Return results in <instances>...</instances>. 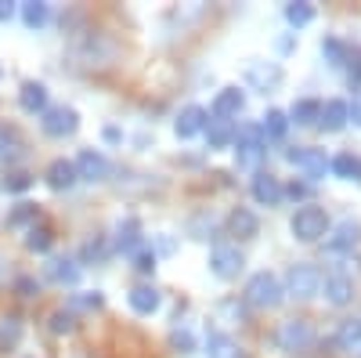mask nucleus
<instances>
[{
  "instance_id": "nucleus-1",
  "label": "nucleus",
  "mask_w": 361,
  "mask_h": 358,
  "mask_svg": "<svg viewBox=\"0 0 361 358\" xmlns=\"http://www.w3.org/2000/svg\"><path fill=\"white\" fill-rule=\"evenodd\" d=\"M282 297H286V290H282V279H279L275 272H257V275L246 282L243 301H246L250 308H257V311H271V308L282 304Z\"/></svg>"
},
{
  "instance_id": "nucleus-2",
  "label": "nucleus",
  "mask_w": 361,
  "mask_h": 358,
  "mask_svg": "<svg viewBox=\"0 0 361 358\" xmlns=\"http://www.w3.org/2000/svg\"><path fill=\"white\" fill-rule=\"evenodd\" d=\"M289 232H293V239H300V243H318L322 235H329V214L322 210V206L307 203L293 214Z\"/></svg>"
},
{
  "instance_id": "nucleus-3",
  "label": "nucleus",
  "mask_w": 361,
  "mask_h": 358,
  "mask_svg": "<svg viewBox=\"0 0 361 358\" xmlns=\"http://www.w3.org/2000/svg\"><path fill=\"white\" fill-rule=\"evenodd\" d=\"M293 301H311V297H318L322 293V272L314 264H307V261H300V264H293L289 272H286V286H282Z\"/></svg>"
},
{
  "instance_id": "nucleus-4",
  "label": "nucleus",
  "mask_w": 361,
  "mask_h": 358,
  "mask_svg": "<svg viewBox=\"0 0 361 358\" xmlns=\"http://www.w3.org/2000/svg\"><path fill=\"white\" fill-rule=\"evenodd\" d=\"M243 268H246V257L235 243H217L214 250H209V272H214L217 279L231 282V279L243 275Z\"/></svg>"
},
{
  "instance_id": "nucleus-5",
  "label": "nucleus",
  "mask_w": 361,
  "mask_h": 358,
  "mask_svg": "<svg viewBox=\"0 0 361 358\" xmlns=\"http://www.w3.org/2000/svg\"><path fill=\"white\" fill-rule=\"evenodd\" d=\"M235 160H238V167H257L260 160H264V134H260V127L257 124H243L235 131Z\"/></svg>"
},
{
  "instance_id": "nucleus-6",
  "label": "nucleus",
  "mask_w": 361,
  "mask_h": 358,
  "mask_svg": "<svg viewBox=\"0 0 361 358\" xmlns=\"http://www.w3.org/2000/svg\"><path fill=\"white\" fill-rule=\"evenodd\" d=\"M275 344L282 351H304V347L314 344V326L307 318H286L275 333Z\"/></svg>"
},
{
  "instance_id": "nucleus-7",
  "label": "nucleus",
  "mask_w": 361,
  "mask_h": 358,
  "mask_svg": "<svg viewBox=\"0 0 361 358\" xmlns=\"http://www.w3.org/2000/svg\"><path fill=\"white\" fill-rule=\"evenodd\" d=\"M40 127H44L47 138H69V134H76V127H80V112H76L73 105H47Z\"/></svg>"
},
{
  "instance_id": "nucleus-8",
  "label": "nucleus",
  "mask_w": 361,
  "mask_h": 358,
  "mask_svg": "<svg viewBox=\"0 0 361 358\" xmlns=\"http://www.w3.org/2000/svg\"><path fill=\"white\" fill-rule=\"evenodd\" d=\"M286 156L300 174L311 177V181H322V177L329 174V156L322 153V148H289Z\"/></svg>"
},
{
  "instance_id": "nucleus-9",
  "label": "nucleus",
  "mask_w": 361,
  "mask_h": 358,
  "mask_svg": "<svg viewBox=\"0 0 361 358\" xmlns=\"http://www.w3.org/2000/svg\"><path fill=\"white\" fill-rule=\"evenodd\" d=\"M76 177H80V181H105V177H109V156L105 153H98V148H83V153L76 156Z\"/></svg>"
},
{
  "instance_id": "nucleus-10",
  "label": "nucleus",
  "mask_w": 361,
  "mask_h": 358,
  "mask_svg": "<svg viewBox=\"0 0 361 358\" xmlns=\"http://www.w3.org/2000/svg\"><path fill=\"white\" fill-rule=\"evenodd\" d=\"M206 119H209V112L202 105H185V109L177 112V119H173V134L180 141H188V138H195V134L206 131Z\"/></svg>"
},
{
  "instance_id": "nucleus-11",
  "label": "nucleus",
  "mask_w": 361,
  "mask_h": 358,
  "mask_svg": "<svg viewBox=\"0 0 361 358\" xmlns=\"http://www.w3.org/2000/svg\"><path fill=\"white\" fill-rule=\"evenodd\" d=\"M347 124H350V105H347L343 98H329V102L322 105V112H318V127L329 131V134H336V131H343Z\"/></svg>"
},
{
  "instance_id": "nucleus-12",
  "label": "nucleus",
  "mask_w": 361,
  "mask_h": 358,
  "mask_svg": "<svg viewBox=\"0 0 361 358\" xmlns=\"http://www.w3.org/2000/svg\"><path fill=\"white\" fill-rule=\"evenodd\" d=\"M253 199H257L260 206H279V203L286 199V189H282V181H279L275 174L260 170V174L253 177Z\"/></svg>"
},
{
  "instance_id": "nucleus-13",
  "label": "nucleus",
  "mask_w": 361,
  "mask_h": 358,
  "mask_svg": "<svg viewBox=\"0 0 361 358\" xmlns=\"http://www.w3.org/2000/svg\"><path fill=\"white\" fill-rule=\"evenodd\" d=\"M246 80L257 87V91H275V87L282 83V66H275V62H250L246 66Z\"/></svg>"
},
{
  "instance_id": "nucleus-14",
  "label": "nucleus",
  "mask_w": 361,
  "mask_h": 358,
  "mask_svg": "<svg viewBox=\"0 0 361 358\" xmlns=\"http://www.w3.org/2000/svg\"><path fill=\"white\" fill-rule=\"evenodd\" d=\"M322 290H325V301L333 308H343L354 301V279L350 275H329V279H322Z\"/></svg>"
},
{
  "instance_id": "nucleus-15",
  "label": "nucleus",
  "mask_w": 361,
  "mask_h": 358,
  "mask_svg": "<svg viewBox=\"0 0 361 358\" xmlns=\"http://www.w3.org/2000/svg\"><path fill=\"white\" fill-rule=\"evenodd\" d=\"M44 275H47L51 282H58V286H76V282H80V264L69 261V257H51V261L44 264Z\"/></svg>"
},
{
  "instance_id": "nucleus-16",
  "label": "nucleus",
  "mask_w": 361,
  "mask_h": 358,
  "mask_svg": "<svg viewBox=\"0 0 361 358\" xmlns=\"http://www.w3.org/2000/svg\"><path fill=\"white\" fill-rule=\"evenodd\" d=\"M246 109V95L238 91V87H221L217 98H214V116L217 119H231Z\"/></svg>"
},
{
  "instance_id": "nucleus-17",
  "label": "nucleus",
  "mask_w": 361,
  "mask_h": 358,
  "mask_svg": "<svg viewBox=\"0 0 361 358\" xmlns=\"http://www.w3.org/2000/svg\"><path fill=\"white\" fill-rule=\"evenodd\" d=\"M228 232L235 239H253L260 232V221H257V214L250 210V206H235V210L228 214Z\"/></svg>"
},
{
  "instance_id": "nucleus-18",
  "label": "nucleus",
  "mask_w": 361,
  "mask_h": 358,
  "mask_svg": "<svg viewBox=\"0 0 361 358\" xmlns=\"http://www.w3.org/2000/svg\"><path fill=\"white\" fill-rule=\"evenodd\" d=\"M336 347L347 351V354H361V318H343L333 333Z\"/></svg>"
},
{
  "instance_id": "nucleus-19",
  "label": "nucleus",
  "mask_w": 361,
  "mask_h": 358,
  "mask_svg": "<svg viewBox=\"0 0 361 358\" xmlns=\"http://www.w3.org/2000/svg\"><path fill=\"white\" fill-rule=\"evenodd\" d=\"M18 105L25 109V112H47V87L40 83V80H25L22 83V91H18Z\"/></svg>"
},
{
  "instance_id": "nucleus-20",
  "label": "nucleus",
  "mask_w": 361,
  "mask_h": 358,
  "mask_svg": "<svg viewBox=\"0 0 361 358\" xmlns=\"http://www.w3.org/2000/svg\"><path fill=\"white\" fill-rule=\"evenodd\" d=\"M47 185L54 189V192H69L76 181H80V177H76V167L69 163V160H54L51 167H47Z\"/></svg>"
},
{
  "instance_id": "nucleus-21",
  "label": "nucleus",
  "mask_w": 361,
  "mask_h": 358,
  "mask_svg": "<svg viewBox=\"0 0 361 358\" xmlns=\"http://www.w3.org/2000/svg\"><path fill=\"white\" fill-rule=\"evenodd\" d=\"M127 301H130V308H134L137 315H156L159 304H163V297H159L156 286H134Z\"/></svg>"
},
{
  "instance_id": "nucleus-22",
  "label": "nucleus",
  "mask_w": 361,
  "mask_h": 358,
  "mask_svg": "<svg viewBox=\"0 0 361 358\" xmlns=\"http://www.w3.org/2000/svg\"><path fill=\"white\" fill-rule=\"evenodd\" d=\"M137 246H141V228H137V221H134V217L119 221V225H116V250L137 253Z\"/></svg>"
},
{
  "instance_id": "nucleus-23",
  "label": "nucleus",
  "mask_w": 361,
  "mask_h": 358,
  "mask_svg": "<svg viewBox=\"0 0 361 358\" xmlns=\"http://www.w3.org/2000/svg\"><path fill=\"white\" fill-rule=\"evenodd\" d=\"M206 358H243V347H238L228 333H209L206 337Z\"/></svg>"
},
{
  "instance_id": "nucleus-24",
  "label": "nucleus",
  "mask_w": 361,
  "mask_h": 358,
  "mask_svg": "<svg viewBox=\"0 0 361 358\" xmlns=\"http://www.w3.org/2000/svg\"><path fill=\"white\" fill-rule=\"evenodd\" d=\"M206 141H209V148H228L231 141H235V127L228 124V119H206Z\"/></svg>"
},
{
  "instance_id": "nucleus-25",
  "label": "nucleus",
  "mask_w": 361,
  "mask_h": 358,
  "mask_svg": "<svg viewBox=\"0 0 361 358\" xmlns=\"http://www.w3.org/2000/svg\"><path fill=\"white\" fill-rule=\"evenodd\" d=\"M357 243H361V225H354V221L336 225V232L329 235V250H354Z\"/></svg>"
},
{
  "instance_id": "nucleus-26",
  "label": "nucleus",
  "mask_w": 361,
  "mask_h": 358,
  "mask_svg": "<svg viewBox=\"0 0 361 358\" xmlns=\"http://www.w3.org/2000/svg\"><path fill=\"white\" fill-rule=\"evenodd\" d=\"M286 131H289L286 112L267 109V112H264V119H260V134H264V141H267V138H271V141H282V138H286Z\"/></svg>"
},
{
  "instance_id": "nucleus-27",
  "label": "nucleus",
  "mask_w": 361,
  "mask_h": 358,
  "mask_svg": "<svg viewBox=\"0 0 361 358\" xmlns=\"http://www.w3.org/2000/svg\"><path fill=\"white\" fill-rule=\"evenodd\" d=\"M329 170H333L336 177H343V181H361V160L350 156V153H340L329 160Z\"/></svg>"
},
{
  "instance_id": "nucleus-28",
  "label": "nucleus",
  "mask_w": 361,
  "mask_h": 358,
  "mask_svg": "<svg viewBox=\"0 0 361 358\" xmlns=\"http://www.w3.org/2000/svg\"><path fill=\"white\" fill-rule=\"evenodd\" d=\"M18 15H22V22H25L29 29H44L47 18H51V8L44 4V0H25V4L18 8Z\"/></svg>"
},
{
  "instance_id": "nucleus-29",
  "label": "nucleus",
  "mask_w": 361,
  "mask_h": 358,
  "mask_svg": "<svg viewBox=\"0 0 361 358\" xmlns=\"http://www.w3.org/2000/svg\"><path fill=\"white\" fill-rule=\"evenodd\" d=\"M286 22L293 29H304L314 22V4H307V0H296V4H286Z\"/></svg>"
},
{
  "instance_id": "nucleus-30",
  "label": "nucleus",
  "mask_w": 361,
  "mask_h": 358,
  "mask_svg": "<svg viewBox=\"0 0 361 358\" xmlns=\"http://www.w3.org/2000/svg\"><path fill=\"white\" fill-rule=\"evenodd\" d=\"M22 156V141L11 127H0V163H15Z\"/></svg>"
},
{
  "instance_id": "nucleus-31",
  "label": "nucleus",
  "mask_w": 361,
  "mask_h": 358,
  "mask_svg": "<svg viewBox=\"0 0 361 358\" xmlns=\"http://www.w3.org/2000/svg\"><path fill=\"white\" fill-rule=\"evenodd\" d=\"M318 112H322V102H314V98H300V102L293 105V124H300V127L318 124Z\"/></svg>"
},
{
  "instance_id": "nucleus-32",
  "label": "nucleus",
  "mask_w": 361,
  "mask_h": 358,
  "mask_svg": "<svg viewBox=\"0 0 361 358\" xmlns=\"http://www.w3.org/2000/svg\"><path fill=\"white\" fill-rule=\"evenodd\" d=\"M18 340H22V322L15 315H4V318H0V351L15 347Z\"/></svg>"
},
{
  "instance_id": "nucleus-33",
  "label": "nucleus",
  "mask_w": 361,
  "mask_h": 358,
  "mask_svg": "<svg viewBox=\"0 0 361 358\" xmlns=\"http://www.w3.org/2000/svg\"><path fill=\"white\" fill-rule=\"evenodd\" d=\"M322 54H325L329 66H343V62H347V47H343V40H336V37H325V40H322Z\"/></svg>"
},
{
  "instance_id": "nucleus-34",
  "label": "nucleus",
  "mask_w": 361,
  "mask_h": 358,
  "mask_svg": "<svg viewBox=\"0 0 361 358\" xmlns=\"http://www.w3.org/2000/svg\"><path fill=\"white\" fill-rule=\"evenodd\" d=\"M51 243H54V235H51L47 228H37V225H33V228L25 232V246L33 250V253H44V250H51Z\"/></svg>"
},
{
  "instance_id": "nucleus-35",
  "label": "nucleus",
  "mask_w": 361,
  "mask_h": 358,
  "mask_svg": "<svg viewBox=\"0 0 361 358\" xmlns=\"http://www.w3.org/2000/svg\"><path fill=\"white\" fill-rule=\"evenodd\" d=\"M83 257H87V261H105V257H109V243H105V235L87 239V243H83Z\"/></svg>"
},
{
  "instance_id": "nucleus-36",
  "label": "nucleus",
  "mask_w": 361,
  "mask_h": 358,
  "mask_svg": "<svg viewBox=\"0 0 361 358\" xmlns=\"http://www.w3.org/2000/svg\"><path fill=\"white\" fill-rule=\"evenodd\" d=\"M29 221H37V206H33V203H18L15 210H11V217H8V225H11V228L29 225Z\"/></svg>"
},
{
  "instance_id": "nucleus-37",
  "label": "nucleus",
  "mask_w": 361,
  "mask_h": 358,
  "mask_svg": "<svg viewBox=\"0 0 361 358\" xmlns=\"http://www.w3.org/2000/svg\"><path fill=\"white\" fill-rule=\"evenodd\" d=\"M105 304L102 293H73V308H83V311H98Z\"/></svg>"
},
{
  "instance_id": "nucleus-38",
  "label": "nucleus",
  "mask_w": 361,
  "mask_h": 358,
  "mask_svg": "<svg viewBox=\"0 0 361 358\" xmlns=\"http://www.w3.org/2000/svg\"><path fill=\"white\" fill-rule=\"evenodd\" d=\"M51 330H54V333H73L76 322H73L69 311H54V315H51Z\"/></svg>"
},
{
  "instance_id": "nucleus-39",
  "label": "nucleus",
  "mask_w": 361,
  "mask_h": 358,
  "mask_svg": "<svg viewBox=\"0 0 361 358\" xmlns=\"http://www.w3.org/2000/svg\"><path fill=\"white\" fill-rule=\"evenodd\" d=\"M134 268H137L141 275H152V272H156V253L137 250V253H134Z\"/></svg>"
},
{
  "instance_id": "nucleus-40",
  "label": "nucleus",
  "mask_w": 361,
  "mask_h": 358,
  "mask_svg": "<svg viewBox=\"0 0 361 358\" xmlns=\"http://www.w3.org/2000/svg\"><path fill=\"white\" fill-rule=\"evenodd\" d=\"M29 185H33V177H29V174H11V177H4V192H25Z\"/></svg>"
},
{
  "instance_id": "nucleus-41",
  "label": "nucleus",
  "mask_w": 361,
  "mask_h": 358,
  "mask_svg": "<svg viewBox=\"0 0 361 358\" xmlns=\"http://www.w3.org/2000/svg\"><path fill=\"white\" fill-rule=\"evenodd\" d=\"M170 340H173V347H185V351H192V337H188V333L173 330V337H170Z\"/></svg>"
},
{
  "instance_id": "nucleus-42",
  "label": "nucleus",
  "mask_w": 361,
  "mask_h": 358,
  "mask_svg": "<svg viewBox=\"0 0 361 358\" xmlns=\"http://www.w3.org/2000/svg\"><path fill=\"white\" fill-rule=\"evenodd\" d=\"M15 18V4L11 0H0V22H11Z\"/></svg>"
},
{
  "instance_id": "nucleus-43",
  "label": "nucleus",
  "mask_w": 361,
  "mask_h": 358,
  "mask_svg": "<svg viewBox=\"0 0 361 358\" xmlns=\"http://www.w3.org/2000/svg\"><path fill=\"white\" fill-rule=\"evenodd\" d=\"M289 196H293V199H304V196H307V185H296V181H293V185H289Z\"/></svg>"
},
{
  "instance_id": "nucleus-44",
  "label": "nucleus",
  "mask_w": 361,
  "mask_h": 358,
  "mask_svg": "<svg viewBox=\"0 0 361 358\" xmlns=\"http://www.w3.org/2000/svg\"><path fill=\"white\" fill-rule=\"evenodd\" d=\"M18 290H22V297H33V282L29 279H18Z\"/></svg>"
},
{
  "instance_id": "nucleus-45",
  "label": "nucleus",
  "mask_w": 361,
  "mask_h": 358,
  "mask_svg": "<svg viewBox=\"0 0 361 358\" xmlns=\"http://www.w3.org/2000/svg\"><path fill=\"white\" fill-rule=\"evenodd\" d=\"M350 119L361 127V102H354V105H350Z\"/></svg>"
},
{
  "instance_id": "nucleus-46",
  "label": "nucleus",
  "mask_w": 361,
  "mask_h": 358,
  "mask_svg": "<svg viewBox=\"0 0 361 358\" xmlns=\"http://www.w3.org/2000/svg\"><path fill=\"white\" fill-rule=\"evenodd\" d=\"M350 76H354V80H361V54H357V62H354V69H350Z\"/></svg>"
},
{
  "instance_id": "nucleus-47",
  "label": "nucleus",
  "mask_w": 361,
  "mask_h": 358,
  "mask_svg": "<svg viewBox=\"0 0 361 358\" xmlns=\"http://www.w3.org/2000/svg\"><path fill=\"white\" fill-rule=\"evenodd\" d=\"M0 76H4V69H0Z\"/></svg>"
}]
</instances>
